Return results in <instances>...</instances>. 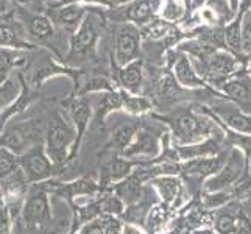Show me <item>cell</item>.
I'll use <instances>...</instances> for the list:
<instances>
[{
  "mask_svg": "<svg viewBox=\"0 0 251 234\" xmlns=\"http://www.w3.org/2000/svg\"><path fill=\"white\" fill-rule=\"evenodd\" d=\"M42 131H44V127L41 120H28V122L8 125L0 134V147H5L14 155L21 156L33 149L34 145L41 144Z\"/></svg>",
  "mask_w": 251,
  "mask_h": 234,
  "instance_id": "6da1fadb",
  "label": "cell"
},
{
  "mask_svg": "<svg viewBox=\"0 0 251 234\" xmlns=\"http://www.w3.org/2000/svg\"><path fill=\"white\" fill-rule=\"evenodd\" d=\"M21 220L39 234L46 228L50 220V203L47 187L44 184H30L22 205Z\"/></svg>",
  "mask_w": 251,
  "mask_h": 234,
  "instance_id": "7a4b0ae2",
  "label": "cell"
},
{
  "mask_svg": "<svg viewBox=\"0 0 251 234\" xmlns=\"http://www.w3.org/2000/svg\"><path fill=\"white\" fill-rule=\"evenodd\" d=\"M76 139L72 128L69 127L63 117L55 114L50 119L46 131V152L53 164H63L67 156V149Z\"/></svg>",
  "mask_w": 251,
  "mask_h": 234,
  "instance_id": "3957f363",
  "label": "cell"
},
{
  "mask_svg": "<svg viewBox=\"0 0 251 234\" xmlns=\"http://www.w3.org/2000/svg\"><path fill=\"white\" fill-rule=\"evenodd\" d=\"M19 164L30 184L42 183V181L50 178L51 172H53V162L50 161L46 147L42 144L34 145L33 149L21 155Z\"/></svg>",
  "mask_w": 251,
  "mask_h": 234,
  "instance_id": "277c9868",
  "label": "cell"
},
{
  "mask_svg": "<svg viewBox=\"0 0 251 234\" xmlns=\"http://www.w3.org/2000/svg\"><path fill=\"white\" fill-rule=\"evenodd\" d=\"M97 38H99V21L95 19V16L88 14L78 27V30L72 34L69 59L75 56H83L88 53L94 47Z\"/></svg>",
  "mask_w": 251,
  "mask_h": 234,
  "instance_id": "5b68a950",
  "label": "cell"
},
{
  "mask_svg": "<svg viewBox=\"0 0 251 234\" xmlns=\"http://www.w3.org/2000/svg\"><path fill=\"white\" fill-rule=\"evenodd\" d=\"M86 16H88L86 8L78 3H67L66 6L56 8V10L51 11V17L55 19V22L69 31L78 30Z\"/></svg>",
  "mask_w": 251,
  "mask_h": 234,
  "instance_id": "8992f818",
  "label": "cell"
},
{
  "mask_svg": "<svg viewBox=\"0 0 251 234\" xmlns=\"http://www.w3.org/2000/svg\"><path fill=\"white\" fill-rule=\"evenodd\" d=\"M67 108L71 111V116L74 119V124L76 125V139H75V144H74V149H72V155L74 156L78 150V145H80V141L83 137V133L86 127L89 124V117H91V108L89 105L86 103L84 100H72L67 103Z\"/></svg>",
  "mask_w": 251,
  "mask_h": 234,
  "instance_id": "52a82bcc",
  "label": "cell"
},
{
  "mask_svg": "<svg viewBox=\"0 0 251 234\" xmlns=\"http://www.w3.org/2000/svg\"><path fill=\"white\" fill-rule=\"evenodd\" d=\"M139 50V41L134 33L124 31L116 41V61L119 66H126L134 59Z\"/></svg>",
  "mask_w": 251,
  "mask_h": 234,
  "instance_id": "ba28073f",
  "label": "cell"
},
{
  "mask_svg": "<svg viewBox=\"0 0 251 234\" xmlns=\"http://www.w3.org/2000/svg\"><path fill=\"white\" fill-rule=\"evenodd\" d=\"M24 91L22 75H10L0 83V111H5L19 100Z\"/></svg>",
  "mask_w": 251,
  "mask_h": 234,
  "instance_id": "9c48e42d",
  "label": "cell"
},
{
  "mask_svg": "<svg viewBox=\"0 0 251 234\" xmlns=\"http://www.w3.org/2000/svg\"><path fill=\"white\" fill-rule=\"evenodd\" d=\"M159 0H137L125 13V17L136 24H145L151 19L154 10L158 8Z\"/></svg>",
  "mask_w": 251,
  "mask_h": 234,
  "instance_id": "30bf717a",
  "label": "cell"
},
{
  "mask_svg": "<svg viewBox=\"0 0 251 234\" xmlns=\"http://www.w3.org/2000/svg\"><path fill=\"white\" fill-rule=\"evenodd\" d=\"M25 53H22L17 49H8L0 47V83H2L6 77H10V72L14 67L25 63Z\"/></svg>",
  "mask_w": 251,
  "mask_h": 234,
  "instance_id": "8fae6325",
  "label": "cell"
},
{
  "mask_svg": "<svg viewBox=\"0 0 251 234\" xmlns=\"http://www.w3.org/2000/svg\"><path fill=\"white\" fill-rule=\"evenodd\" d=\"M142 81V61L141 59H136L126 64L122 71H120V83L125 89L137 92Z\"/></svg>",
  "mask_w": 251,
  "mask_h": 234,
  "instance_id": "7c38bea8",
  "label": "cell"
},
{
  "mask_svg": "<svg viewBox=\"0 0 251 234\" xmlns=\"http://www.w3.org/2000/svg\"><path fill=\"white\" fill-rule=\"evenodd\" d=\"M239 172H240V156L237 153H234V155H232L231 161H229V164L226 166V169H225L223 173H220L217 178H214L211 181L209 186H207V189L215 190V189H220L223 186L232 183V181L239 177Z\"/></svg>",
  "mask_w": 251,
  "mask_h": 234,
  "instance_id": "4fadbf2b",
  "label": "cell"
},
{
  "mask_svg": "<svg viewBox=\"0 0 251 234\" xmlns=\"http://www.w3.org/2000/svg\"><path fill=\"white\" fill-rule=\"evenodd\" d=\"M175 75L183 86H201V80L197 77L195 71L190 66V61L186 55H181L175 63Z\"/></svg>",
  "mask_w": 251,
  "mask_h": 234,
  "instance_id": "5bb4252c",
  "label": "cell"
},
{
  "mask_svg": "<svg viewBox=\"0 0 251 234\" xmlns=\"http://www.w3.org/2000/svg\"><path fill=\"white\" fill-rule=\"evenodd\" d=\"M28 33L38 41H47L53 36V25L46 16H33L28 21Z\"/></svg>",
  "mask_w": 251,
  "mask_h": 234,
  "instance_id": "9a60e30c",
  "label": "cell"
},
{
  "mask_svg": "<svg viewBox=\"0 0 251 234\" xmlns=\"http://www.w3.org/2000/svg\"><path fill=\"white\" fill-rule=\"evenodd\" d=\"M236 59L228 52H214L209 59V71L219 77L228 75L234 71Z\"/></svg>",
  "mask_w": 251,
  "mask_h": 234,
  "instance_id": "2e32d148",
  "label": "cell"
},
{
  "mask_svg": "<svg viewBox=\"0 0 251 234\" xmlns=\"http://www.w3.org/2000/svg\"><path fill=\"white\" fill-rule=\"evenodd\" d=\"M0 46H8L13 49L25 46L19 31L6 17H0Z\"/></svg>",
  "mask_w": 251,
  "mask_h": 234,
  "instance_id": "e0dca14e",
  "label": "cell"
},
{
  "mask_svg": "<svg viewBox=\"0 0 251 234\" xmlns=\"http://www.w3.org/2000/svg\"><path fill=\"white\" fill-rule=\"evenodd\" d=\"M240 27H242V11L239 13V16L236 17L234 21H232L229 25H226V28H225V41H226V44L229 46L231 50H234L236 53H240L242 50V31H240Z\"/></svg>",
  "mask_w": 251,
  "mask_h": 234,
  "instance_id": "ac0fdd59",
  "label": "cell"
},
{
  "mask_svg": "<svg viewBox=\"0 0 251 234\" xmlns=\"http://www.w3.org/2000/svg\"><path fill=\"white\" fill-rule=\"evenodd\" d=\"M19 167V156L14 155L11 150L5 149V147H0V183Z\"/></svg>",
  "mask_w": 251,
  "mask_h": 234,
  "instance_id": "d6986e66",
  "label": "cell"
},
{
  "mask_svg": "<svg viewBox=\"0 0 251 234\" xmlns=\"http://www.w3.org/2000/svg\"><path fill=\"white\" fill-rule=\"evenodd\" d=\"M176 128H178V133L184 137H192L194 134L198 133H203L206 130V124L198 122V120L194 116H183L176 120Z\"/></svg>",
  "mask_w": 251,
  "mask_h": 234,
  "instance_id": "ffe728a7",
  "label": "cell"
},
{
  "mask_svg": "<svg viewBox=\"0 0 251 234\" xmlns=\"http://www.w3.org/2000/svg\"><path fill=\"white\" fill-rule=\"evenodd\" d=\"M97 189L91 181H75L71 184H64L59 190V194L67 195V197H76V195H84V194H92Z\"/></svg>",
  "mask_w": 251,
  "mask_h": 234,
  "instance_id": "44dd1931",
  "label": "cell"
},
{
  "mask_svg": "<svg viewBox=\"0 0 251 234\" xmlns=\"http://www.w3.org/2000/svg\"><path fill=\"white\" fill-rule=\"evenodd\" d=\"M242 50L251 53V10L242 11Z\"/></svg>",
  "mask_w": 251,
  "mask_h": 234,
  "instance_id": "7402d4cb",
  "label": "cell"
},
{
  "mask_svg": "<svg viewBox=\"0 0 251 234\" xmlns=\"http://www.w3.org/2000/svg\"><path fill=\"white\" fill-rule=\"evenodd\" d=\"M124 105V97L122 94L119 92H109L100 102V108H99V117H101L103 114H106L108 111L114 109V108H120Z\"/></svg>",
  "mask_w": 251,
  "mask_h": 234,
  "instance_id": "603a6c76",
  "label": "cell"
},
{
  "mask_svg": "<svg viewBox=\"0 0 251 234\" xmlns=\"http://www.w3.org/2000/svg\"><path fill=\"white\" fill-rule=\"evenodd\" d=\"M222 159H204L197 161L190 166V172L198 173V175H209L212 172H217L222 167Z\"/></svg>",
  "mask_w": 251,
  "mask_h": 234,
  "instance_id": "cb8c5ba5",
  "label": "cell"
},
{
  "mask_svg": "<svg viewBox=\"0 0 251 234\" xmlns=\"http://www.w3.org/2000/svg\"><path fill=\"white\" fill-rule=\"evenodd\" d=\"M154 149V141L151 139V136L149 133H141L137 134V141L131 145V149L126 150L128 155L137 153V152H147L150 153Z\"/></svg>",
  "mask_w": 251,
  "mask_h": 234,
  "instance_id": "d4e9b609",
  "label": "cell"
},
{
  "mask_svg": "<svg viewBox=\"0 0 251 234\" xmlns=\"http://www.w3.org/2000/svg\"><path fill=\"white\" fill-rule=\"evenodd\" d=\"M223 91L226 92L228 95H231V97H234V99H245L247 94H248L247 86L242 81H228V83H225Z\"/></svg>",
  "mask_w": 251,
  "mask_h": 234,
  "instance_id": "484cf974",
  "label": "cell"
},
{
  "mask_svg": "<svg viewBox=\"0 0 251 234\" xmlns=\"http://www.w3.org/2000/svg\"><path fill=\"white\" fill-rule=\"evenodd\" d=\"M228 124L239 130V131H245V133H251V119H248L247 116L242 114H231L228 116Z\"/></svg>",
  "mask_w": 251,
  "mask_h": 234,
  "instance_id": "4316f807",
  "label": "cell"
},
{
  "mask_svg": "<svg viewBox=\"0 0 251 234\" xmlns=\"http://www.w3.org/2000/svg\"><path fill=\"white\" fill-rule=\"evenodd\" d=\"M111 91L112 86H111V81L106 80V78H101V77H97V78H91V80L86 83V88L83 91V94L86 92H91V91Z\"/></svg>",
  "mask_w": 251,
  "mask_h": 234,
  "instance_id": "83f0119b",
  "label": "cell"
},
{
  "mask_svg": "<svg viewBox=\"0 0 251 234\" xmlns=\"http://www.w3.org/2000/svg\"><path fill=\"white\" fill-rule=\"evenodd\" d=\"M13 217L8 206L0 209V234H13Z\"/></svg>",
  "mask_w": 251,
  "mask_h": 234,
  "instance_id": "f1b7e54d",
  "label": "cell"
},
{
  "mask_svg": "<svg viewBox=\"0 0 251 234\" xmlns=\"http://www.w3.org/2000/svg\"><path fill=\"white\" fill-rule=\"evenodd\" d=\"M133 134H134L133 127H122L114 136V144L117 147H120V149H122V147H126L129 144V141H131Z\"/></svg>",
  "mask_w": 251,
  "mask_h": 234,
  "instance_id": "f546056e",
  "label": "cell"
},
{
  "mask_svg": "<svg viewBox=\"0 0 251 234\" xmlns=\"http://www.w3.org/2000/svg\"><path fill=\"white\" fill-rule=\"evenodd\" d=\"M129 170V164L122 161V159H116L114 162L111 164L108 172H109V177L112 180H117V178H122L126 175V172Z\"/></svg>",
  "mask_w": 251,
  "mask_h": 234,
  "instance_id": "4dcf8cb0",
  "label": "cell"
},
{
  "mask_svg": "<svg viewBox=\"0 0 251 234\" xmlns=\"http://www.w3.org/2000/svg\"><path fill=\"white\" fill-rule=\"evenodd\" d=\"M170 30V24L164 22V21H158V22H151L147 28V33L153 38H159L162 34H166Z\"/></svg>",
  "mask_w": 251,
  "mask_h": 234,
  "instance_id": "1f68e13d",
  "label": "cell"
},
{
  "mask_svg": "<svg viewBox=\"0 0 251 234\" xmlns=\"http://www.w3.org/2000/svg\"><path fill=\"white\" fill-rule=\"evenodd\" d=\"M159 186L162 189V194H166L167 198L175 197L179 189L178 181H175V180H162V181H159Z\"/></svg>",
  "mask_w": 251,
  "mask_h": 234,
  "instance_id": "d6a6232c",
  "label": "cell"
},
{
  "mask_svg": "<svg viewBox=\"0 0 251 234\" xmlns=\"http://www.w3.org/2000/svg\"><path fill=\"white\" fill-rule=\"evenodd\" d=\"M217 230L222 234H229L231 231H234V219L229 215H222L217 222Z\"/></svg>",
  "mask_w": 251,
  "mask_h": 234,
  "instance_id": "836d02e7",
  "label": "cell"
},
{
  "mask_svg": "<svg viewBox=\"0 0 251 234\" xmlns=\"http://www.w3.org/2000/svg\"><path fill=\"white\" fill-rule=\"evenodd\" d=\"M126 106L131 111H145V109H149L150 105H149V102L144 99L131 97V99H126Z\"/></svg>",
  "mask_w": 251,
  "mask_h": 234,
  "instance_id": "e575fe53",
  "label": "cell"
},
{
  "mask_svg": "<svg viewBox=\"0 0 251 234\" xmlns=\"http://www.w3.org/2000/svg\"><path fill=\"white\" fill-rule=\"evenodd\" d=\"M14 234H39V233H36V231H33L31 228H28L27 225H25L21 220V217H19L17 220H14Z\"/></svg>",
  "mask_w": 251,
  "mask_h": 234,
  "instance_id": "d590c367",
  "label": "cell"
},
{
  "mask_svg": "<svg viewBox=\"0 0 251 234\" xmlns=\"http://www.w3.org/2000/svg\"><path fill=\"white\" fill-rule=\"evenodd\" d=\"M80 234H105V233H103L100 225H97V223H89V225H86V227L80 231Z\"/></svg>",
  "mask_w": 251,
  "mask_h": 234,
  "instance_id": "8d00e7d4",
  "label": "cell"
},
{
  "mask_svg": "<svg viewBox=\"0 0 251 234\" xmlns=\"http://www.w3.org/2000/svg\"><path fill=\"white\" fill-rule=\"evenodd\" d=\"M105 234H120V225L117 220H112L108 227H106V231Z\"/></svg>",
  "mask_w": 251,
  "mask_h": 234,
  "instance_id": "74e56055",
  "label": "cell"
},
{
  "mask_svg": "<svg viewBox=\"0 0 251 234\" xmlns=\"http://www.w3.org/2000/svg\"><path fill=\"white\" fill-rule=\"evenodd\" d=\"M75 0H64L63 3H74ZM84 2H97V3H101V5H106V6H111L109 0H84Z\"/></svg>",
  "mask_w": 251,
  "mask_h": 234,
  "instance_id": "f35d334b",
  "label": "cell"
},
{
  "mask_svg": "<svg viewBox=\"0 0 251 234\" xmlns=\"http://www.w3.org/2000/svg\"><path fill=\"white\" fill-rule=\"evenodd\" d=\"M239 234H251V227H250L247 222L242 223V227L239 230Z\"/></svg>",
  "mask_w": 251,
  "mask_h": 234,
  "instance_id": "ab89813d",
  "label": "cell"
},
{
  "mask_svg": "<svg viewBox=\"0 0 251 234\" xmlns=\"http://www.w3.org/2000/svg\"><path fill=\"white\" fill-rule=\"evenodd\" d=\"M247 10H251V0H244L240 5V11H247Z\"/></svg>",
  "mask_w": 251,
  "mask_h": 234,
  "instance_id": "60d3db41",
  "label": "cell"
},
{
  "mask_svg": "<svg viewBox=\"0 0 251 234\" xmlns=\"http://www.w3.org/2000/svg\"><path fill=\"white\" fill-rule=\"evenodd\" d=\"M5 206H6V200H5V195L2 192V187H0V209L5 208Z\"/></svg>",
  "mask_w": 251,
  "mask_h": 234,
  "instance_id": "b9f144b4",
  "label": "cell"
},
{
  "mask_svg": "<svg viewBox=\"0 0 251 234\" xmlns=\"http://www.w3.org/2000/svg\"><path fill=\"white\" fill-rule=\"evenodd\" d=\"M126 2H131V0H109L111 5H124Z\"/></svg>",
  "mask_w": 251,
  "mask_h": 234,
  "instance_id": "7bdbcfd3",
  "label": "cell"
},
{
  "mask_svg": "<svg viewBox=\"0 0 251 234\" xmlns=\"http://www.w3.org/2000/svg\"><path fill=\"white\" fill-rule=\"evenodd\" d=\"M125 233H126V234H139V233H137L136 230H133L131 227H126V230H125Z\"/></svg>",
  "mask_w": 251,
  "mask_h": 234,
  "instance_id": "ee69618b",
  "label": "cell"
},
{
  "mask_svg": "<svg viewBox=\"0 0 251 234\" xmlns=\"http://www.w3.org/2000/svg\"><path fill=\"white\" fill-rule=\"evenodd\" d=\"M231 5H232V10H237V5H239V0H231Z\"/></svg>",
  "mask_w": 251,
  "mask_h": 234,
  "instance_id": "f6af8a7d",
  "label": "cell"
},
{
  "mask_svg": "<svg viewBox=\"0 0 251 234\" xmlns=\"http://www.w3.org/2000/svg\"><path fill=\"white\" fill-rule=\"evenodd\" d=\"M184 3H186V6H190V0H184Z\"/></svg>",
  "mask_w": 251,
  "mask_h": 234,
  "instance_id": "bcb514c9",
  "label": "cell"
},
{
  "mask_svg": "<svg viewBox=\"0 0 251 234\" xmlns=\"http://www.w3.org/2000/svg\"><path fill=\"white\" fill-rule=\"evenodd\" d=\"M17 2H30V0H17Z\"/></svg>",
  "mask_w": 251,
  "mask_h": 234,
  "instance_id": "7dc6e473",
  "label": "cell"
},
{
  "mask_svg": "<svg viewBox=\"0 0 251 234\" xmlns=\"http://www.w3.org/2000/svg\"><path fill=\"white\" fill-rule=\"evenodd\" d=\"M200 234H209V233H200Z\"/></svg>",
  "mask_w": 251,
  "mask_h": 234,
  "instance_id": "c3c4849f",
  "label": "cell"
},
{
  "mask_svg": "<svg viewBox=\"0 0 251 234\" xmlns=\"http://www.w3.org/2000/svg\"><path fill=\"white\" fill-rule=\"evenodd\" d=\"M63 2H64V0H61V3H63Z\"/></svg>",
  "mask_w": 251,
  "mask_h": 234,
  "instance_id": "681fc988",
  "label": "cell"
}]
</instances>
